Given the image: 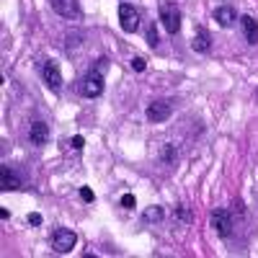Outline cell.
<instances>
[{
    "instance_id": "12",
    "label": "cell",
    "mask_w": 258,
    "mask_h": 258,
    "mask_svg": "<svg viewBox=\"0 0 258 258\" xmlns=\"http://www.w3.org/2000/svg\"><path fill=\"white\" fill-rule=\"evenodd\" d=\"M0 188L3 191H16V188H21V183H18V178L8 170V165H3L0 168Z\"/></svg>"
},
{
    "instance_id": "18",
    "label": "cell",
    "mask_w": 258,
    "mask_h": 258,
    "mask_svg": "<svg viewBox=\"0 0 258 258\" xmlns=\"http://www.w3.org/2000/svg\"><path fill=\"white\" fill-rule=\"evenodd\" d=\"M83 145H85V140H83V137H80V135H78V137H73V140H70V147H73V150H83Z\"/></svg>"
},
{
    "instance_id": "16",
    "label": "cell",
    "mask_w": 258,
    "mask_h": 258,
    "mask_svg": "<svg viewBox=\"0 0 258 258\" xmlns=\"http://www.w3.org/2000/svg\"><path fill=\"white\" fill-rule=\"evenodd\" d=\"M132 68H135L137 73H142V70L147 68V64H145V59H142V57H135V59H132Z\"/></svg>"
},
{
    "instance_id": "17",
    "label": "cell",
    "mask_w": 258,
    "mask_h": 258,
    "mask_svg": "<svg viewBox=\"0 0 258 258\" xmlns=\"http://www.w3.org/2000/svg\"><path fill=\"white\" fill-rule=\"evenodd\" d=\"M80 199H83V202H93V191L83 186V188H80Z\"/></svg>"
},
{
    "instance_id": "3",
    "label": "cell",
    "mask_w": 258,
    "mask_h": 258,
    "mask_svg": "<svg viewBox=\"0 0 258 258\" xmlns=\"http://www.w3.org/2000/svg\"><path fill=\"white\" fill-rule=\"evenodd\" d=\"M75 243H78V235H75L73 230L57 227V230L52 232V248H54L57 253H70V250L75 248Z\"/></svg>"
},
{
    "instance_id": "9",
    "label": "cell",
    "mask_w": 258,
    "mask_h": 258,
    "mask_svg": "<svg viewBox=\"0 0 258 258\" xmlns=\"http://www.w3.org/2000/svg\"><path fill=\"white\" fill-rule=\"evenodd\" d=\"M191 47H194V52H209V49H212V36H209V31H207V29H197Z\"/></svg>"
},
{
    "instance_id": "5",
    "label": "cell",
    "mask_w": 258,
    "mask_h": 258,
    "mask_svg": "<svg viewBox=\"0 0 258 258\" xmlns=\"http://www.w3.org/2000/svg\"><path fill=\"white\" fill-rule=\"evenodd\" d=\"M212 227L217 230V235L227 238V235L232 232V217H230V212H225V209L212 212Z\"/></svg>"
},
{
    "instance_id": "21",
    "label": "cell",
    "mask_w": 258,
    "mask_h": 258,
    "mask_svg": "<svg viewBox=\"0 0 258 258\" xmlns=\"http://www.w3.org/2000/svg\"><path fill=\"white\" fill-rule=\"evenodd\" d=\"M176 214H178V217H181L183 222H188V220H191V214H188V212H186L183 207H181V209H176Z\"/></svg>"
},
{
    "instance_id": "15",
    "label": "cell",
    "mask_w": 258,
    "mask_h": 258,
    "mask_svg": "<svg viewBox=\"0 0 258 258\" xmlns=\"http://www.w3.org/2000/svg\"><path fill=\"white\" fill-rule=\"evenodd\" d=\"M121 207L124 209H135V194H124V197H121Z\"/></svg>"
},
{
    "instance_id": "1",
    "label": "cell",
    "mask_w": 258,
    "mask_h": 258,
    "mask_svg": "<svg viewBox=\"0 0 258 258\" xmlns=\"http://www.w3.org/2000/svg\"><path fill=\"white\" fill-rule=\"evenodd\" d=\"M160 21L168 34H178L181 29V8L173 3V0H163L160 3Z\"/></svg>"
},
{
    "instance_id": "10",
    "label": "cell",
    "mask_w": 258,
    "mask_h": 258,
    "mask_svg": "<svg viewBox=\"0 0 258 258\" xmlns=\"http://www.w3.org/2000/svg\"><path fill=\"white\" fill-rule=\"evenodd\" d=\"M52 8H54L59 16H64V18H73V16L80 13L75 0H52Z\"/></svg>"
},
{
    "instance_id": "14",
    "label": "cell",
    "mask_w": 258,
    "mask_h": 258,
    "mask_svg": "<svg viewBox=\"0 0 258 258\" xmlns=\"http://www.w3.org/2000/svg\"><path fill=\"white\" fill-rule=\"evenodd\" d=\"M163 220V209L160 207H150L145 212V222H160Z\"/></svg>"
},
{
    "instance_id": "8",
    "label": "cell",
    "mask_w": 258,
    "mask_h": 258,
    "mask_svg": "<svg viewBox=\"0 0 258 258\" xmlns=\"http://www.w3.org/2000/svg\"><path fill=\"white\" fill-rule=\"evenodd\" d=\"M44 83L49 85L52 91H59L62 88V75H59V68H57V62H44Z\"/></svg>"
},
{
    "instance_id": "2",
    "label": "cell",
    "mask_w": 258,
    "mask_h": 258,
    "mask_svg": "<svg viewBox=\"0 0 258 258\" xmlns=\"http://www.w3.org/2000/svg\"><path fill=\"white\" fill-rule=\"evenodd\" d=\"M106 59H101V68L98 70H91L88 75H85V80H83V96L85 98H98L101 93H103V64Z\"/></svg>"
},
{
    "instance_id": "19",
    "label": "cell",
    "mask_w": 258,
    "mask_h": 258,
    "mask_svg": "<svg viewBox=\"0 0 258 258\" xmlns=\"http://www.w3.org/2000/svg\"><path fill=\"white\" fill-rule=\"evenodd\" d=\"M147 41H150V47H155V44H158V34H155V29H150V31H147Z\"/></svg>"
},
{
    "instance_id": "13",
    "label": "cell",
    "mask_w": 258,
    "mask_h": 258,
    "mask_svg": "<svg viewBox=\"0 0 258 258\" xmlns=\"http://www.w3.org/2000/svg\"><path fill=\"white\" fill-rule=\"evenodd\" d=\"M235 18H238V16H235V11H232L230 6H222V8L214 11V21H217L220 26H225V29L235 24Z\"/></svg>"
},
{
    "instance_id": "6",
    "label": "cell",
    "mask_w": 258,
    "mask_h": 258,
    "mask_svg": "<svg viewBox=\"0 0 258 258\" xmlns=\"http://www.w3.org/2000/svg\"><path fill=\"white\" fill-rule=\"evenodd\" d=\"M170 111H173V109H170L168 101H155V103L147 106V119L158 124V121H165L170 116Z\"/></svg>"
},
{
    "instance_id": "20",
    "label": "cell",
    "mask_w": 258,
    "mask_h": 258,
    "mask_svg": "<svg viewBox=\"0 0 258 258\" xmlns=\"http://www.w3.org/2000/svg\"><path fill=\"white\" fill-rule=\"evenodd\" d=\"M29 225H41V214L31 212V214H29Z\"/></svg>"
},
{
    "instance_id": "7",
    "label": "cell",
    "mask_w": 258,
    "mask_h": 258,
    "mask_svg": "<svg viewBox=\"0 0 258 258\" xmlns=\"http://www.w3.org/2000/svg\"><path fill=\"white\" fill-rule=\"evenodd\" d=\"M29 140H31V145H36V147L47 145V142H49V126H47L44 121H34L31 129H29Z\"/></svg>"
},
{
    "instance_id": "4",
    "label": "cell",
    "mask_w": 258,
    "mask_h": 258,
    "mask_svg": "<svg viewBox=\"0 0 258 258\" xmlns=\"http://www.w3.org/2000/svg\"><path fill=\"white\" fill-rule=\"evenodd\" d=\"M119 21H121V29H124L126 34H135L137 26H140V16H137L135 6L121 3V6H119Z\"/></svg>"
},
{
    "instance_id": "11",
    "label": "cell",
    "mask_w": 258,
    "mask_h": 258,
    "mask_svg": "<svg viewBox=\"0 0 258 258\" xmlns=\"http://www.w3.org/2000/svg\"><path fill=\"white\" fill-rule=\"evenodd\" d=\"M240 26H243V31H245L248 44H258V21H253L250 16H243V18H240Z\"/></svg>"
}]
</instances>
